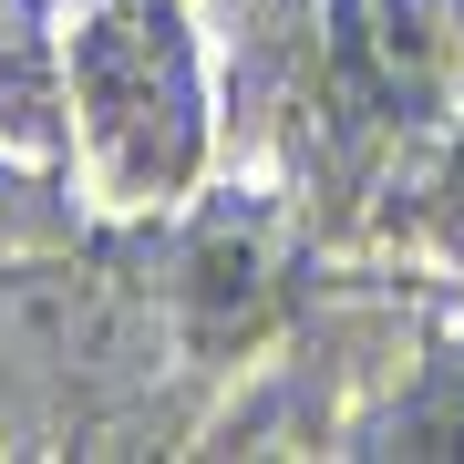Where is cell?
<instances>
[{"mask_svg":"<svg viewBox=\"0 0 464 464\" xmlns=\"http://www.w3.org/2000/svg\"><path fill=\"white\" fill-rule=\"evenodd\" d=\"M258 299H268V237H258V217L217 207L197 227V248H186V320L207 341H237L258 320Z\"/></svg>","mask_w":464,"mask_h":464,"instance_id":"obj_3","label":"cell"},{"mask_svg":"<svg viewBox=\"0 0 464 464\" xmlns=\"http://www.w3.org/2000/svg\"><path fill=\"white\" fill-rule=\"evenodd\" d=\"M83 237V197H72V166L11 145L0 134V258H32V248H63Z\"/></svg>","mask_w":464,"mask_h":464,"instance_id":"obj_4","label":"cell"},{"mask_svg":"<svg viewBox=\"0 0 464 464\" xmlns=\"http://www.w3.org/2000/svg\"><path fill=\"white\" fill-rule=\"evenodd\" d=\"M0 134L11 145H72L63 124V32L42 21V0H0Z\"/></svg>","mask_w":464,"mask_h":464,"instance_id":"obj_2","label":"cell"},{"mask_svg":"<svg viewBox=\"0 0 464 464\" xmlns=\"http://www.w3.org/2000/svg\"><path fill=\"white\" fill-rule=\"evenodd\" d=\"M63 124L103 207L197 197L217 155V93L186 0H83L63 21Z\"/></svg>","mask_w":464,"mask_h":464,"instance_id":"obj_1","label":"cell"}]
</instances>
